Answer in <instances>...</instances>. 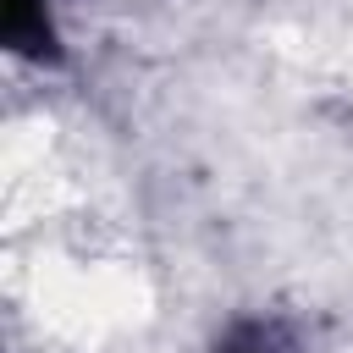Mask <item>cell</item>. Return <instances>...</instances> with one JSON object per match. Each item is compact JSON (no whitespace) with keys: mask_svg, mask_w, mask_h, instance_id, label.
Instances as JSON below:
<instances>
[{"mask_svg":"<svg viewBox=\"0 0 353 353\" xmlns=\"http://www.w3.org/2000/svg\"><path fill=\"white\" fill-rule=\"evenodd\" d=\"M215 353H298V347H292L287 325H276V320H243V325H232L221 336Z\"/></svg>","mask_w":353,"mask_h":353,"instance_id":"obj_2","label":"cell"},{"mask_svg":"<svg viewBox=\"0 0 353 353\" xmlns=\"http://www.w3.org/2000/svg\"><path fill=\"white\" fill-rule=\"evenodd\" d=\"M6 44L17 55H50V0H6Z\"/></svg>","mask_w":353,"mask_h":353,"instance_id":"obj_1","label":"cell"}]
</instances>
